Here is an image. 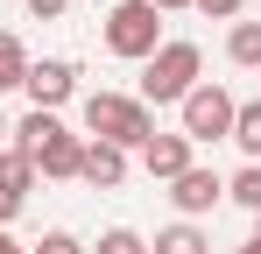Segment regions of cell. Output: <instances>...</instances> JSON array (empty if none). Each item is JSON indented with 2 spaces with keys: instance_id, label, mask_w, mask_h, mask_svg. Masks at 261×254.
Listing matches in <instances>:
<instances>
[{
  "instance_id": "6da1fadb",
  "label": "cell",
  "mask_w": 261,
  "mask_h": 254,
  "mask_svg": "<svg viewBox=\"0 0 261 254\" xmlns=\"http://www.w3.org/2000/svg\"><path fill=\"white\" fill-rule=\"evenodd\" d=\"M205 78V49L184 36H163V49L141 64V106H184V92Z\"/></svg>"
},
{
  "instance_id": "7a4b0ae2",
  "label": "cell",
  "mask_w": 261,
  "mask_h": 254,
  "mask_svg": "<svg viewBox=\"0 0 261 254\" xmlns=\"http://www.w3.org/2000/svg\"><path fill=\"white\" fill-rule=\"evenodd\" d=\"M85 134L113 141V148H148L155 141V113L141 99H127V92H92L85 99Z\"/></svg>"
},
{
  "instance_id": "3957f363",
  "label": "cell",
  "mask_w": 261,
  "mask_h": 254,
  "mask_svg": "<svg viewBox=\"0 0 261 254\" xmlns=\"http://www.w3.org/2000/svg\"><path fill=\"white\" fill-rule=\"evenodd\" d=\"M106 49H113L120 64H148V57L163 49V14H155L148 0H120V7L106 14Z\"/></svg>"
},
{
  "instance_id": "277c9868",
  "label": "cell",
  "mask_w": 261,
  "mask_h": 254,
  "mask_svg": "<svg viewBox=\"0 0 261 254\" xmlns=\"http://www.w3.org/2000/svg\"><path fill=\"white\" fill-rule=\"evenodd\" d=\"M233 106H240V99H233L226 85L198 78L184 92V106H176V113H184V141H191V148H198V141H226V134H233Z\"/></svg>"
},
{
  "instance_id": "5b68a950",
  "label": "cell",
  "mask_w": 261,
  "mask_h": 254,
  "mask_svg": "<svg viewBox=\"0 0 261 254\" xmlns=\"http://www.w3.org/2000/svg\"><path fill=\"white\" fill-rule=\"evenodd\" d=\"M21 92L36 99V113H57V106L78 92V64H71V57H43V64H29Z\"/></svg>"
},
{
  "instance_id": "8992f818",
  "label": "cell",
  "mask_w": 261,
  "mask_h": 254,
  "mask_svg": "<svg viewBox=\"0 0 261 254\" xmlns=\"http://www.w3.org/2000/svg\"><path fill=\"white\" fill-rule=\"evenodd\" d=\"M219 198H226V176H219V169H198V163H191V169H184V176L170 184V205L184 212L191 226H198V212H212Z\"/></svg>"
},
{
  "instance_id": "52a82bcc",
  "label": "cell",
  "mask_w": 261,
  "mask_h": 254,
  "mask_svg": "<svg viewBox=\"0 0 261 254\" xmlns=\"http://www.w3.org/2000/svg\"><path fill=\"white\" fill-rule=\"evenodd\" d=\"M78 163H85V141H78L71 127L57 120V134L36 148V176H57V184H71V176H78Z\"/></svg>"
},
{
  "instance_id": "ba28073f",
  "label": "cell",
  "mask_w": 261,
  "mask_h": 254,
  "mask_svg": "<svg viewBox=\"0 0 261 254\" xmlns=\"http://www.w3.org/2000/svg\"><path fill=\"white\" fill-rule=\"evenodd\" d=\"M29 191H36V163L7 148V156H0V226H7L21 205H29Z\"/></svg>"
},
{
  "instance_id": "9c48e42d",
  "label": "cell",
  "mask_w": 261,
  "mask_h": 254,
  "mask_svg": "<svg viewBox=\"0 0 261 254\" xmlns=\"http://www.w3.org/2000/svg\"><path fill=\"white\" fill-rule=\"evenodd\" d=\"M92 191H120V176H127V148H113V141H85V163H78Z\"/></svg>"
},
{
  "instance_id": "30bf717a",
  "label": "cell",
  "mask_w": 261,
  "mask_h": 254,
  "mask_svg": "<svg viewBox=\"0 0 261 254\" xmlns=\"http://www.w3.org/2000/svg\"><path fill=\"white\" fill-rule=\"evenodd\" d=\"M141 169H148L155 184H176V176L191 169V141H184V134H155V141L141 148Z\"/></svg>"
},
{
  "instance_id": "8fae6325",
  "label": "cell",
  "mask_w": 261,
  "mask_h": 254,
  "mask_svg": "<svg viewBox=\"0 0 261 254\" xmlns=\"http://www.w3.org/2000/svg\"><path fill=\"white\" fill-rule=\"evenodd\" d=\"M226 141H240V156L261 163V99H240V106H233V134H226Z\"/></svg>"
},
{
  "instance_id": "7c38bea8",
  "label": "cell",
  "mask_w": 261,
  "mask_h": 254,
  "mask_svg": "<svg viewBox=\"0 0 261 254\" xmlns=\"http://www.w3.org/2000/svg\"><path fill=\"white\" fill-rule=\"evenodd\" d=\"M148 254H212V240H205L191 219H176V226H163V233H155V247H148Z\"/></svg>"
},
{
  "instance_id": "4fadbf2b",
  "label": "cell",
  "mask_w": 261,
  "mask_h": 254,
  "mask_svg": "<svg viewBox=\"0 0 261 254\" xmlns=\"http://www.w3.org/2000/svg\"><path fill=\"white\" fill-rule=\"evenodd\" d=\"M21 78H29V49H21V36L0 29V92H14Z\"/></svg>"
},
{
  "instance_id": "5bb4252c",
  "label": "cell",
  "mask_w": 261,
  "mask_h": 254,
  "mask_svg": "<svg viewBox=\"0 0 261 254\" xmlns=\"http://www.w3.org/2000/svg\"><path fill=\"white\" fill-rule=\"evenodd\" d=\"M226 57L233 64H261V21H233L226 29Z\"/></svg>"
},
{
  "instance_id": "9a60e30c",
  "label": "cell",
  "mask_w": 261,
  "mask_h": 254,
  "mask_svg": "<svg viewBox=\"0 0 261 254\" xmlns=\"http://www.w3.org/2000/svg\"><path fill=\"white\" fill-rule=\"evenodd\" d=\"M226 198H233V205H247V212H261V163H247L240 176H226Z\"/></svg>"
},
{
  "instance_id": "2e32d148",
  "label": "cell",
  "mask_w": 261,
  "mask_h": 254,
  "mask_svg": "<svg viewBox=\"0 0 261 254\" xmlns=\"http://www.w3.org/2000/svg\"><path fill=\"white\" fill-rule=\"evenodd\" d=\"M92 254H148V240L134 233V226H113V233H99V247Z\"/></svg>"
},
{
  "instance_id": "e0dca14e",
  "label": "cell",
  "mask_w": 261,
  "mask_h": 254,
  "mask_svg": "<svg viewBox=\"0 0 261 254\" xmlns=\"http://www.w3.org/2000/svg\"><path fill=\"white\" fill-rule=\"evenodd\" d=\"M29 254H85V240H78V233H64V226H49V233H43Z\"/></svg>"
},
{
  "instance_id": "ac0fdd59",
  "label": "cell",
  "mask_w": 261,
  "mask_h": 254,
  "mask_svg": "<svg viewBox=\"0 0 261 254\" xmlns=\"http://www.w3.org/2000/svg\"><path fill=\"white\" fill-rule=\"evenodd\" d=\"M191 7H198V14H212V21H240V7H247V0H191Z\"/></svg>"
},
{
  "instance_id": "d6986e66",
  "label": "cell",
  "mask_w": 261,
  "mask_h": 254,
  "mask_svg": "<svg viewBox=\"0 0 261 254\" xmlns=\"http://www.w3.org/2000/svg\"><path fill=\"white\" fill-rule=\"evenodd\" d=\"M64 7H71V0H29V14H36V21H57Z\"/></svg>"
},
{
  "instance_id": "ffe728a7",
  "label": "cell",
  "mask_w": 261,
  "mask_h": 254,
  "mask_svg": "<svg viewBox=\"0 0 261 254\" xmlns=\"http://www.w3.org/2000/svg\"><path fill=\"white\" fill-rule=\"evenodd\" d=\"M148 7H155V14H176V7H191V0H148Z\"/></svg>"
},
{
  "instance_id": "44dd1931",
  "label": "cell",
  "mask_w": 261,
  "mask_h": 254,
  "mask_svg": "<svg viewBox=\"0 0 261 254\" xmlns=\"http://www.w3.org/2000/svg\"><path fill=\"white\" fill-rule=\"evenodd\" d=\"M240 254H261V240H247V247H240Z\"/></svg>"
},
{
  "instance_id": "7402d4cb",
  "label": "cell",
  "mask_w": 261,
  "mask_h": 254,
  "mask_svg": "<svg viewBox=\"0 0 261 254\" xmlns=\"http://www.w3.org/2000/svg\"><path fill=\"white\" fill-rule=\"evenodd\" d=\"M7 247H14V240H7V233H0V254H7Z\"/></svg>"
},
{
  "instance_id": "603a6c76",
  "label": "cell",
  "mask_w": 261,
  "mask_h": 254,
  "mask_svg": "<svg viewBox=\"0 0 261 254\" xmlns=\"http://www.w3.org/2000/svg\"><path fill=\"white\" fill-rule=\"evenodd\" d=\"M254 240H261V212H254Z\"/></svg>"
},
{
  "instance_id": "cb8c5ba5",
  "label": "cell",
  "mask_w": 261,
  "mask_h": 254,
  "mask_svg": "<svg viewBox=\"0 0 261 254\" xmlns=\"http://www.w3.org/2000/svg\"><path fill=\"white\" fill-rule=\"evenodd\" d=\"M7 254H29V247H7Z\"/></svg>"
},
{
  "instance_id": "d4e9b609",
  "label": "cell",
  "mask_w": 261,
  "mask_h": 254,
  "mask_svg": "<svg viewBox=\"0 0 261 254\" xmlns=\"http://www.w3.org/2000/svg\"><path fill=\"white\" fill-rule=\"evenodd\" d=\"M0 134H7V120H0Z\"/></svg>"
}]
</instances>
